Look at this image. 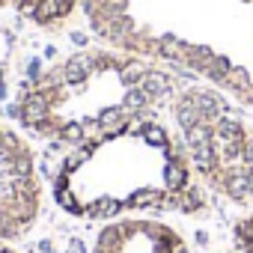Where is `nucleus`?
Wrapping results in <instances>:
<instances>
[{
  "instance_id": "obj_6",
  "label": "nucleus",
  "mask_w": 253,
  "mask_h": 253,
  "mask_svg": "<svg viewBox=\"0 0 253 253\" xmlns=\"http://www.w3.org/2000/svg\"><path fill=\"white\" fill-rule=\"evenodd\" d=\"M247 176H250V188H253V173H247Z\"/></svg>"
},
{
  "instance_id": "obj_5",
  "label": "nucleus",
  "mask_w": 253,
  "mask_h": 253,
  "mask_svg": "<svg viewBox=\"0 0 253 253\" xmlns=\"http://www.w3.org/2000/svg\"><path fill=\"white\" fill-rule=\"evenodd\" d=\"M244 161H247V164H253V149H247V152H244Z\"/></svg>"
},
{
  "instance_id": "obj_1",
  "label": "nucleus",
  "mask_w": 253,
  "mask_h": 253,
  "mask_svg": "<svg viewBox=\"0 0 253 253\" xmlns=\"http://www.w3.org/2000/svg\"><path fill=\"white\" fill-rule=\"evenodd\" d=\"M0 3L18 6L36 24H54V21H60V18H66L72 12V6L78 0H0Z\"/></svg>"
},
{
  "instance_id": "obj_2",
  "label": "nucleus",
  "mask_w": 253,
  "mask_h": 253,
  "mask_svg": "<svg viewBox=\"0 0 253 253\" xmlns=\"http://www.w3.org/2000/svg\"><path fill=\"white\" fill-rule=\"evenodd\" d=\"M226 191L235 194V197L244 194V191H253V188H250V176H232V179L226 182Z\"/></svg>"
},
{
  "instance_id": "obj_4",
  "label": "nucleus",
  "mask_w": 253,
  "mask_h": 253,
  "mask_svg": "<svg viewBox=\"0 0 253 253\" xmlns=\"http://www.w3.org/2000/svg\"><path fill=\"white\" fill-rule=\"evenodd\" d=\"M60 137H66V140H81V137H84V128L72 122V125H66V128L60 131Z\"/></svg>"
},
{
  "instance_id": "obj_3",
  "label": "nucleus",
  "mask_w": 253,
  "mask_h": 253,
  "mask_svg": "<svg viewBox=\"0 0 253 253\" xmlns=\"http://www.w3.org/2000/svg\"><path fill=\"white\" fill-rule=\"evenodd\" d=\"M116 211H119V206H116V203H98V206L92 209V214H95V217H113Z\"/></svg>"
}]
</instances>
